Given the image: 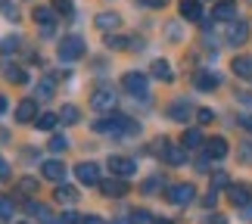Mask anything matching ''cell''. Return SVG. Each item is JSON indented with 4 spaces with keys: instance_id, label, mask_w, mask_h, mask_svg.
<instances>
[{
    "instance_id": "1",
    "label": "cell",
    "mask_w": 252,
    "mask_h": 224,
    "mask_svg": "<svg viewBox=\"0 0 252 224\" xmlns=\"http://www.w3.org/2000/svg\"><path fill=\"white\" fill-rule=\"evenodd\" d=\"M94 131L100 134H112V137H131V134L140 131L137 122H131L128 115H106V119L94 122Z\"/></svg>"
},
{
    "instance_id": "2",
    "label": "cell",
    "mask_w": 252,
    "mask_h": 224,
    "mask_svg": "<svg viewBox=\"0 0 252 224\" xmlns=\"http://www.w3.org/2000/svg\"><path fill=\"white\" fill-rule=\"evenodd\" d=\"M56 56H60V63H78L81 56H84V41H81L78 34L63 37L60 47H56Z\"/></svg>"
},
{
    "instance_id": "3",
    "label": "cell",
    "mask_w": 252,
    "mask_h": 224,
    "mask_svg": "<svg viewBox=\"0 0 252 224\" xmlns=\"http://www.w3.org/2000/svg\"><path fill=\"white\" fill-rule=\"evenodd\" d=\"M122 87L131 96H140V100H147V96H150V78L143 75V72H125L122 75Z\"/></svg>"
},
{
    "instance_id": "4",
    "label": "cell",
    "mask_w": 252,
    "mask_h": 224,
    "mask_svg": "<svg viewBox=\"0 0 252 224\" xmlns=\"http://www.w3.org/2000/svg\"><path fill=\"white\" fill-rule=\"evenodd\" d=\"M91 109L94 112H112L115 109V91H112V87H100V91H94Z\"/></svg>"
},
{
    "instance_id": "5",
    "label": "cell",
    "mask_w": 252,
    "mask_h": 224,
    "mask_svg": "<svg viewBox=\"0 0 252 224\" xmlns=\"http://www.w3.org/2000/svg\"><path fill=\"white\" fill-rule=\"evenodd\" d=\"M109 171L115 174V178H131L134 171H137V162L128 159V156H109Z\"/></svg>"
},
{
    "instance_id": "6",
    "label": "cell",
    "mask_w": 252,
    "mask_h": 224,
    "mask_svg": "<svg viewBox=\"0 0 252 224\" xmlns=\"http://www.w3.org/2000/svg\"><path fill=\"white\" fill-rule=\"evenodd\" d=\"M193 199H196V187L193 184H174L168 190V202H174V206H190Z\"/></svg>"
},
{
    "instance_id": "7",
    "label": "cell",
    "mask_w": 252,
    "mask_h": 224,
    "mask_svg": "<svg viewBox=\"0 0 252 224\" xmlns=\"http://www.w3.org/2000/svg\"><path fill=\"white\" fill-rule=\"evenodd\" d=\"M96 187H100V193L103 196H109V199H122V196H128V184H125L122 178H109V181H100L96 184Z\"/></svg>"
},
{
    "instance_id": "8",
    "label": "cell",
    "mask_w": 252,
    "mask_h": 224,
    "mask_svg": "<svg viewBox=\"0 0 252 224\" xmlns=\"http://www.w3.org/2000/svg\"><path fill=\"white\" fill-rule=\"evenodd\" d=\"M156 150L162 153V159H165L168 165H184V162H187V150L174 147V143H165V137H162V143H159Z\"/></svg>"
},
{
    "instance_id": "9",
    "label": "cell",
    "mask_w": 252,
    "mask_h": 224,
    "mask_svg": "<svg viewBox=\"0 0 252 224\" xmlns=\"http://www.w3.org/2000/svg\"><path fill=\"white\" fill-rule=\"evenodd\" d=\"M227 199L234 202L237 209H243L246 202H252V187H249V184H230V187H227Z\"/></svg>"
},
{
    "instance_id": "10",
    "label": "cell",
    "mask_w": 252,
    "mask_h": 224,
    "mask_svg": "<svg viewBox=\"0 0 252 224\" xmlns=\"http://www.w3.org/2000/svg\"><path fill=\"white\" fill-rule=\"evenodd\" d=\"M246 37H249V22H243V19H234V22L227 25V44H246Z\"/></svg>"
},
{
    "instance_id": "11",
    "label": "cell",
    "mask_w": 252,
    "mask_h": 224,
    "mask_svg": "<svg viewBox=\"0 0 252 224\" xmlns=\"http://www.w3.org/2000/svg\"><path fill=\"white\" fill-rule=\"evenodd\" d=\"M41 174L47 181H53V184H63L65 181V165L60 162V159H47L44 165H41Z\"/></svg>"
},
{
    "instance_id": "12",
    "label": "cell",
    "mask_w": 252,
    "mask_h": 224,
    "mask_svg": "<svg viewBox=\"0 0 252 224\" xmlns=\"http://www.w3.org/2000/svg\"><path fill=\"white\" fill-rule=\"evenodd\" d=\"M34 22L41 25V32L44 34H53V22H56V9H50V6H37L34 9Z\"/></svg>"
},
{
    "instance_id": "13",
    "label": "cell",
    "mask_w": 252,
    "mask_h": 224,
    "mask_svg": "<svg viewBox=\"0 0 252 224\" xmlns=\"http://www.w3.org/2000/svg\"><path fill=\"white\" fill-rule=\"evenodd\" d=\"M75 174H78L81 184H100V165H96V162H81V165H75Z\"/></svg>"
},
{
    "instance_id": "14",
    "label": "cell",
    "mask_w": 252,
    "mask_h": 224,
    "mask_svg": "<svg viewBox=\"0 0 252 224\" xmlns=\"http://www.w3.org/2000/svg\"><path fill=\"white\" fill-rule=\"evenodd\" d=\"M181 19H187V22H202V3L199 0H181Z\"/></svg>"
},
{
    "instance_id": "15",
    "label": "cell",
    "mask_w": 252,
    "mask_h": 224,
    "mask_svg": "<svg viewBox=\"0 0 252 224\" xmlns=\"http://www.w3.org/2000/svg\"><path fill=\"white\" fill-rule=\"evenodd\" d=\"M193 84H196V91H202V94H212L215 87L221 84V78L215 75V72H196V78H193Z\"/></svg>"
},
{
    "instance_id": "16",
    "label": "cell",
    "mask_w": 252,
    "mask_h": 224,
    "mask_svg": "<svg viewBox=\"0 0 252 224\" xmlns=\"http://www.w3.org/2000/svg\"><path fill=\"white\" fill-rule=\"evenodd\" d=\"M212 16H215L218 22H234V19H237V3H234V0H221V3H215Z\"/></svg>"
},
{
    "instance_id": "17",
    "label": "cell",
    "mask_w": 252,
    "mask_h": 224,
    "mask_svg": "<svg viewBox=\"0 0 252 224\" xmlns=\"http://www.w3.org/2000/svg\"><path fill=\"white\" fill-rule=\"evenodd\" d=\"M94 22H96V28H100V32H106V34H112L115 28L122 25V16H119V13H100V16L94 19Z\"/></svg>"
},
{
    "instance_id": "18",
    "label": "cell",
    "mask_w": 252,
    "mask_h": 224,
    "mask_svg": "<svg viewBox=\"0 0 252 224\" xmlns=\"http://www.w3.org/2000/svg\"><path fill=\"white\" fill-rule=\"evenodd\" d=\"M190 115H193V106L187 100H174L168 106V119H174V122H187Z\"/></svg>"
},
{
    "instance_id": "19",
    "label": "cell",
    "mask_w": 252,
    "mask_h": 224,
    "mask_svg": "<svg viewBox=\"0 0 252 224\" xmlns=\"http://www.w3.org/2000/svg\"><path fill=\"white\" fill-rule=\"evenodd\" d=\"M37 119V100H22L16 106V122H34Z\"/></svg>"
},
{
    "instance_id": "20",
    "label": "cell",
    "mask_w": 252,
    "mask_h": 224,
    "mask_svg": "<svg viewBox=\"0 0 252 224\" xmlns=\"http://www.w3.org/2000/svg\"><path fill=\"white\" fill-rule=\"evenodd\" d=\"M206 156L209 159H224L227 156V140L224 137H209L206 140Z\"/></svg>"
},
{
    "instance_id": "21",
    "label": "cell",
    "mask_w": 252,
    "mask_h": 224,
    "mask_svg": "<svg viewBox=\"0 0 252 224\" xmlns=\"http://www.w3.org/2000/svg\"><path fill=\"white\" fill-rule=\"evenodd\" d=\"M3 75H6V81H13V84H28V72L22 69V65H3Z\"/></svg>"
},
{
    "instance_id": "22",
    "label": "cell",
    "mask_w": 252,
    "mask_h": 224,
    "mask_svg": "<svg viewBox=\"0 0 252 224\" xmlns=\"http://www.w3.org/2000/svg\"><path fill=\"white\" fill-rule=\"evenodd\" d=\"M56 202H63V206H75V202H78V190L69 187V184H60V190H56Z\"/></svg>"
},
{
    "instance_id": "23",
    "label": "cell",
    "mask_w": 252,
    "mask_h": 224,
    "mask_svg": "<svg viewBox=\"0 0 252 224\" xmlns=\"http://www.w3.org/2000/svg\"><path fill=\"white\" fill-rule=\"evenodd\" d=\"M202 140H206V137H202L196 128H190V131H184L181 147H184V150H199V147H202Z\"/></svg>"
},
{
    "instance_id": "24",
    "label": "cell",
    "mask_w": 252,
    "mask_h": 224,
    "mask_svg": "<svg viewBox=\"0 0 252 224\" xmlns=\"http://www.w3.org/2000/svg\"><path fill=\"white\" fill-rule=\"evenodd\" d=\"M230 69H234V75H240V78H252V60L249 56H234Z\"/></svg>"
},
{
    "instance_id": "25",
    "label": "cell",
    "mask_w": 252,
    "mask_h": 224,
    "mask_svg": "<svg viewBox=\"0 0 252 224\" xmlns=\"http://www.w3.org/2000/svg\"><path fill=\"white\" fill-rule=\"evenodd\" d=\"M28 212H32L34 218H41L44 224H60V221L53 218V212L47 209V206H41V202H28Z\"/></svg>"
},
{
    "instance_id": "26",
    "label": "cell",
    "mask_w": 252,
    "mask_h": 224,
    "mask_svg": "<svg viewBox=\"0 0 252 224\" xmlns=\"http://www.w3.org/2000/svg\"><path fill=\"white\" fill-rule=\"evenodd\" d=\"M60 122H63V125H78V122H81V112H78V106L65 103L63 109H60Z\"/></svg>"
},
{
    "instance_id": "27",
    "label": "cell",
    "mask_w": 252,
    "mask_h": 224,
    "mask_svg": "<svg viewBox=\"0 0 252 224\" xmlns=\"http://www.w3.org/2000/svg\"><path fill=\"white\" fill-rule=\"evenodd\" d=\"M153 78H159V81H171L174 72H171L168 60H156V63H153Z\"/></svg>"
},
{
    "instance_id": "28",
    "label": "cell",
    "mask_w": 252,
    "mask_h": 224,
    "mask_svg": "<svg viewBox=\"0 0 252 224\" xmlns=\"http://www.w3.org/2000/svg\"><path fill=\"white\" fill-rule=\"evenodd\" d=\"M56 122H60V112H44L41 119H34V128L37 131H53Z\"/></svg>"
},
{
    "instance_id": "29",
    "label": "cell",
    "mask_w": 252,
    "mask_h": 224,
    "mask_svg": "<svg viewBox=\"0 0 252 224\" xmlns=\"http://www.w3.org/2000/svg\"><path fill=\"white\" fill-rule=\"evenodd\" d=\"M131 224H156V218H153V212H147V209H134Z\"/></svg>"
},
{
    "instance_id": "30",
    "label": "cell",
    "mask_w": 252,
    "mask_h": 224,
    "mask_svg": "<svg viewBox=\"0 0 252 224\" xmlns=\"http://www.w3.org/2000/svg\"><path fill=\"white\" fill-rule=\"evenodd\" d=\"M128 41V37H122V34H106V47H109V50H128L131 44H125Z\"/></svg>"
},
{
    "instance_id": "31",
    "label": "cell",
    "mask_w": 252,
    "mask_h": 224,
    "mask_svg": "<svg viewBox=\"0 0 252 224\" xmlns=\"http://www.w3.org/2000/svg\"><path fill=\"white\" fill-rule=\"evenodd\" d=\"M47 147H50V153H65V147H69V140H65V134H53Z\"/></svg>"
},
{
    "instance_id": "32",
    "label": "cell",
    "mask_w": 252,
    "mask_h": 224,
    "mask_svg": "<svg viewBox=\"0 0 252 224\" xmlns=\"http://www.w3.org/2000/svg\"><path fill=\"white\" fill-rule=\"evenodd\" d=\"M13 212H16L13 199H9V196H0V218H3V221H9V218H13Z\"/></svg>"
},
{
    "instance_id": "33",
    "label": "cell",
    "mask_w": 252,
    "mask_h": 224,
    "mask_svg": "<svg viewBox=\"0 0 252 224\" xmlns=\"http://www.w3.org/2000/svg\"><path fill=\"white\" fill-rule=\"evenodd\" d=\"M37 96H41V100H50L53 96V78H44V81L37 84Z\"/></svg>"
},
{
    "instance_id": "34",
    "label": "cell",
    "mask_w": 252,
    "mask_h": 224,
    "mask_svg": "<svg viewBox=\"0 0 252 224\" xmlns=\"http://www.w3.org/2000/svg\"><path fill=\"white\" fill-rule=\"evenodd\" d=\"M53 9H56L60 16H72V13H75V3H72V0H56Z\"/></svg>"
},
{
    "instance_id": "35",
    "label": "cell",
    "mask_w": 252,
    "mask_h": 224,
    "mask_svg": "<svg viewBox=\"0 0 252 224\" xmlns=\"http://www.w3.org/2000/svg\"><path fill=\"white\" fill-rule=\"evenodd\" d=\"M19 190H22L25 196H32V193H37V181L34 178H22L19 181Z\"/></svg>"
},
{
    "instance_id": "36",
    "label": "cell",
    "mask_w": 252,
    "mask_h": 224,
    "mask_svg": "<svg viewBox=\"0 0 252 224\" xmlns=\"http://www.w3.org/2000/svg\"><path fill=\"white\" fill-rule=\"evenodd\" d=\"M19 37H0V53H9V50H19Z\"/></svg>"
},
{
    "instance_id": "37",
    "label": "cell",
    "mask_w": 252,
    "mask_h": 224,
    "mask_svg": "<svg viewBox=\"0 0 252 224\" xmlns=\"http://www.w3.org/2000/svg\"><path fill=\"white\" fill-rule=\"evenodd\" d=\"M212 187H215V190H221V187H230L227 174H224V171H215V174H212Z\"/></svg>"
},
{
    "instance_id": "38",
    "label": "cell",
    "mask_w": 252,
    "mask_h": 224,
    "mask_svg": "<svg viewBox=\"0 0 252 224\" xmlns=\"http://www.w3.org/2000/svg\"><path fill=\"white\" fill-rule=\"evenodd\" d=\"M212 119H215V112H212V109H196V122L199 125H209Z\"/></svg>"
},
{
    "instance_id": "39",
    "label": "cell",
    "mask_w": 252,
    "mask_h": 224,
    "mask_svg": "<svg viewBox=\"0 0 252 224\" xmlns=\"http://www.w3.org/2000/svg\"><path fill=\"white\" fill-rule=\"evenodd\" d=\"M202 224H227V218H224V215H218V212H212V215L202 218Z\"/></svg>"
},
{
    "instance_id": "40",
    "label": "cell",
    "mask_w": 252,
    "mask_h": 224,
    "mask_svg": "<svg viewBox=\"0 0 252 224\" xmlns=\"http://www.w3.org/2000/svg\"><path fill=\"white\" fill-rule=\"evenodd\" d=\"M159 178H147V181H143V193H156V187H159Z\"/></svg>"
},
{
    "instance_id": "41",
    "label": "cell",
    "mask_w": 252,
    "mask_h": 224,
    "mask_svg": "<svg viewBox=\"0 0 252 224\" xmlns=\"http://www.w3.org/2000/svg\"><path fill=\"white\" fill-rule=\"evenodd\" d=\"M84 218H78V212H63V224H81Z\"/></svg>"
},
{
    "instance_id": "42",
    "label": "cell",
    "mask_w": 252,
    "mask_h": 224,
    "mask_svg": "<svg viewBox=\"0 0 252 224\" xmlns=\"http://www.w3.org/2000/svg\"><path fill=\"white\" fill-rule=\"evenodd\" d=\"M240 128L252 131V112H243V115H240Z\"/></svg>"
},
{
    "instance_id": "43",
    "label": "cell",
    "mask_w": 252,
    "mask_h": 224,
    "mask_svg": "<svg viewBox=\"0 0 252 224\" xmlns=\"http://www.w3.org/2000/svg\"><path fill=\"white\" fill-rule=\"evenodd\" d=\"M165 32H168V37H171V41H181V28L174 25V22H171V25L165 28Z\"/></svg>"
},
{
    "instance_id": "44",
    "label": "cell",
    "mask_w": 252,
    "mask_h": 224,
    "mask_svg": "<svg viewBox=\"0 0 252 224\" xmlns=\"http://www.w3.org/2000/svg\"><path fill=\"white\" fill-rule=\"evenodd\" d=\"M9 178V165H6V159H0V181H6Z\"/></svg>"
},
{
    "instance_id": "45",
    "label": "cell",
    "mask_w": 252,
    "mask_h": 224,
    "mask_svg": "<svg viewBox=\"0 0 252 224\" xmlns=\"http://www.w3.org/2000/svg\"><path fill=\"white\" fill-rule=\"evenodd\" d=\"M140 3H147V6H153V9H159V6H165L168 0H140Z\"/></svg>"
},
{
    "instance_id": "46",
    "label": "cell",
    "mask_w": 252,
    "mask_h": 224,
    "mask_svg": "<svg viewBox=\"0 0 252 224\" xmlns=\"http://www.w3.org/2000/svg\"><path fill=\"white\" fill-rule=\"evenodd\" d=\"M81 224H106V221H103V218H100V215H87V218H84V221H81Z\"/></svg>"
},
{
    "instance_id": "47",
    "label": "cell",
    "mask_w": 252,
    "mask_h": 224,
    "mask_svg": "<svg viewBox=\"0 0 252 224\" xmlns=\"http://www.w3.org/2000/svg\"><path fill=\"white\" fill-rule=\"evenodd\" d=\"M243 218H249V221H252V202H246V206H243Z\"/></svg>"
},
{
    "instance_id": "48",
    "label": "cell",
    "mask_w": 252,
    "mask_h": 224,
    "mask_svg": "<svg viewBox=\"0 0 252 224\" xmlns=\"http://www.w3.org/2000/svg\"><path fill=\"white\" fill-rule=\"evenodd\" d=\"M6 112V96H0V115Z\"/></svg>"
},
{
    "instance_id": "49",
    "label": "cell",
    "mask_w": 252,
    "mask_h": 224,
    "mask_svg": "<svg viewBox=\"0 0 252 224\" xmlns=\"http://www.w3.org/2000/svg\"><path fill=\"white\" fill-rule=\"evenodd\" d=\"M156 224H171V221H156Z\"/></svg>"
},
{
    "instance_id": "50",
    "label": "cell",
    "mask_w": 252,
    "mask_h": 224,
    "mask_svg": "<svg viewBox=\"0 0 252 224\" xmlns=\"http://www.w3.org/2000/svg\"><path fill=\"white\" fill-rule=\"evenodd\" d=\"M115 224H122V221H115Z\"/></svg>"
}]
</instances>
